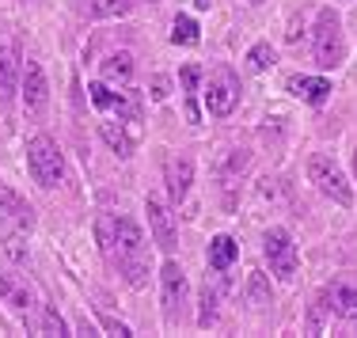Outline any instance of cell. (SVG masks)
I'll use <instances>...</instances> for the list:
<instances>
[{
	"label": "cell",
	"mask_w": 357,
	"mask_h": 338,
	"mask_svg": "<svg viewBox=\"0 0 357 338\" xmlns=\"http://www.w3.org/2000/svg\"><path fill=\"white\" fill-rule=\"evenodd\" d=\"M110 263L126 274V282L133 289H141L149 282V263H144V236L137 221L130 217H114V251H110Z\"/></svg>",
	"instance_id": "1"
},
{
	"label": "cell",
	"mask_w": 357,
	"mask_h": 338,
	"mask_svg": "<svg viewBox=\"0 0 357 338\" xmlns=\"http://www.w3.org/2000/svg\"><path fill=\"white\" fill-rule=\"evenodd\" d=\"M312 57L319 69H338L346 61V35H342V20L335 8H323L316 15V31H312Z\"/></svg>",
	"instance_id": "2"
},
{
	"label": "cell",
	"mask_w": 357,
	"mask_h": 338,
	"mask_svg": "<svg viewBox=\"0 0 357 338\" xmlns=\"http://www.w3.org/2000/svg\"><path fill=\"white\" fill-rule=\"evenodd\" d=\"M27 164H31V175H35L38 187H57L65 175V160H61V148H57V141L50 137V133H38V137H31L27 145Z\"/></svg>",
	"instance_id": "3"
},
{
	"label": "cell",
	"mask_w": 357,
	"mask_h": 338,
	"mask_svg": "<svg viewBox=\"0 0 357 338\" xmlns=\"http://www.w3.org/2000/svg\"><path fill=\"white\" fill-rule=\"evenodd\" d=\"M308 179L316 183V190L323 198H331L335 206H354V187L346 183L342 167H338L327 152H316V156L308 160Z\"/></svg>",
	"instance_id": "4"
},
{
	"label": "cell",
	"mask_w": 357,
	"mask_h": 338,
	"mask_svg": "<svg viewBox=\"0 0 357 338\" xmlns=\"http://www.w3.org/2000/svg\"><path fill=\"white\" fill-rule=\"evenodd\" d=\"M240 103V76H236L228 65H217L206 80V107L213 118H228Z\"/></svg>",
	"instance_id": "5"
},
{
	"label": "cell",
	"mask_w": 357,
	"mask_h": 338,
	"mask_svg": "<svg viewBox=\"0 0 357 338\" xmlns=\"http://www.w3.org/2000/svg\"><path fill=\"white\" fill-rule=\"evenodd\" d=\"M262 255H266L270 270H274L282 282H293L296 277V266H301V255H296V243L285 228H270L262 236Z\"/></svg>",
	"instance_id": "6"
},
{
	"label": "cell",
	"mask_w": 357,
	"mask_h": 338,
	"mask_svg": "<svg viewBox=\"0 0 357 338\" xmlns=\"http://www.w3.org/2000/svg\"><path fill=\"white\" fill-rule=\"evenodd\" d=\"M160 293H164V319L167 327L178 323V316H183V304H186V274L178 263H164V270H160Z\"/></svg>",
	"instance_id": "7"
},
{
	"label": "cell",
	"mask_w": 357,
	"mask_h": 338,
	"mask_svg": "<svg viewBox=\"0 0 357 338\" xmlns=\"http://www.w3.org/2000/svg\"><path fill=\"white\" fill-rule=\"evenodd\" d=\"M50 107V84L38 61H23V111L31 118H42Z\"/></svg>",
	"instance_id": "8"
},
{
	"label": "cell",
	"mask_w": 357,
	"mask_h": 338,
	"mask_svg": "<svg viewBox=\"0 0 357 338\" xmlns=\"http://www.w3.org/2000/svg\"><path fill=\"white\" fill-rule=\"evenodd\" d=\"M144 213H149L152 240L160 243V251L172 255L175 251V217H172V209H167V201L156 198V194H149V198H144Z\"/></svg>",
	"instance_id": "9"
},
{
	"label": "cell",
	"mask_w": 357,
	"mask_h": 338,
	"mask_svg": "<svg viewBox=\"0 0 357 338\" xmlns=\"http://www.w3.org/2000/svg\"><path fill=\"white\" fill-rule=\"evenodd\" d=\"M141 118H126V122H99V133H103V141L110 148L118 152V156H133V145H137L141 137Z\"/></svg>",
	"instance_id": "10"
},
{
	"label": "cell",
	"mask_w": 357,
	"mask_h": 338,
	"mask_svg": "<svg viewBox=\"0 0 357 338\" xmlns=\"http://www.w3.org/2000/svg\"><path fill=\"white\" fill-rule=\"evenodd\" d=\"M0 221L8 228H15V232H27V228L35 224V209H31L12 187H4V183H0Z\"/></svg>",
	"instance_id": "11"
},
{
	"label": "cell",
	"mask_w": 357,
	"mask_h": 338,
	"mask_svg": "<svg viewBox=\"0 0 357 338\" xmlns=\"http://www.w3.org/2000/svg\"><path fill=\"white\" fill-rule=\"evenodd\" d=\"M190 183H194V160L190 156H172V160H167V194H172L175 206H183V201H186Z\"/></svg>",
	"instance_id": "12"
},
{
	"label": "cell",
	"mask_w": 357,
	"mask_h": 338,
	"mask_svg": "<svg viewBox=\"0 0 357 338\" xmlns=\"http://www.w3.org/2000/svg\"><path fill=\"white\" fill-rule=\"evenodd\" d=\"M23 80V65H20V54L12 46L0 49V103H12L15 99V88Z\"/></svg>",
	"instance_id": "13"
},
{
	"label": "cell",
	"mask_w": 357,
	"mask_h": 338,
	"mask_svg": "<svg viewBox=\"0 0 357 338\" xmlns=\"http://www.w3.org/2000/svg\"><path fill=\"white\" fill-rule=\"evenodd\" d=\"M289 91H293L296 99H304V103H312V107H323L331 99V80H323V76H293V80H289Z\"/></svg>",
	"instance_id": "14"
},
{
	"label": "cell",
	"mask_w": 357,
	"mask_h": 338,
	"mask_svg": "<svg viewBox=\"0 0 357 338\" xmlns=\"http://www.w3.org/2000/svg\"><path fill=\"white\" fill-rule=\"evenodd\" d=\"M0 297H4V304H12L15 312H31V304H35V293L27 289V282L8 277V274H0Z\"/></svg>",
	"instance_id": "15"
},
{
	"label": "cell",
	"mask_w": 357,
	"mask_h": 338,
	"mask_svg": "<svg viewBox=\"0 0 357 338\" xmlns=\"http://www.w3.org/2000/svg\"><path fill=\"white\" fill-rule=\"evenodd\" d=\"M323 297H327L331 312H338L342 319H354V323H357V289H354V285H331Z\"/></svg>",
	"instance_id": "16"
},
{
	"label": "cell",
	"mask_w": 357,
	"mask_h": 338,
	"mask_svg": "<svg viewBox=\"0 0 357 338\" xmlns=\"http://www.w3.org/2000/svg\"><path fill=\"white\" fill-rule=\"evenodd\" d=\"M236 259H240V243H236L232 236H213V243H209V266L225 274Z\"/></svg>",
	"instance_id": "17"
},
{
	"label": "cell",
	"mask_w": 357,
	"mask_h": 338,
	"mask_svg": "<svg viewBox=\"0 0 357 338\" xmlns=\"http://www.w3.org/2000/svg\"><path fill=\"white\" fill-rule=\"evenodd\" d=\"M217 304H220V270L206 277V289H202V312H198V323L202 327H213L217 323Z\"/></svg>",
	"instance_id": "18"
},
{
	"label": "cell",
	"mask_w": 357,
	"mask_h": 338,
	"mask_svg": "<svg viewBox=\"0 0 357 338\" xmlns=\"http://www.w3.org/2000/svg\"><path fill=\"white\" fill-rule=\"evenodd\" d=\"M133 76V57L126 54H110L107 61H103V80H118V84H126Z\"/></svg>",
	"instance_id": "19"
},
{
	"label": "cell",
	"mask_w": 357,
	"mask_h": 338,
	"mask_svg": "<svg viewBox=\"0 0 357 338\" xmlns=\"http://www.w3.org/2000/svg\"><path fill=\"white\" fill-rule=\"evenodd\" d=\"M198 23L190 20V15H175V23H172V42L175 46H198Z\"/></svg>",
	"instance_id": "20"
},
{
	"label": "cell",
	"mask_w": 357,
	"mask_h": 338,
	"mask_svg": "<svg viewBox=\"0 0 357 338\" xmlns=\"http://www.w3.org/2000/svg\"><path fill=\"white\" fill-rule=\"evenodd\" d=\"M248 297L255 308H266V304H274V297H270V285H266V274L262 270H251L248 277Z\"/></svg>",
	"instance_id": "21"
},
{
	"label": "cell",
	"mask_w": 357,
	"mask_h": 338,
	"mask_svg": "<svg viewBox=\"0 0 357 338\" xmlns=\"http://www.w3.org/2000/svg\"><path fill=\"white\" fill-rule=\"evenodd\" d=\"M274 61H278V54H274V46H270V42H255V46L248 49V65H251L255 72H266Z\"/></svg>",
	"instance_id": "22"
},
{
	"label": "cell",
	"mask_w": 357,
	"mask_h": 338,
	"mask_svg": "<svg viewBox=\"0 0 357 338\" xmlns=\"http://www.w3.org/2000/svg\"><path fill=\"white\" fill-rule=\"evenodd\" d=\"M198 80H202V69H198V65H186V69H183V88H186V99H190V107H186V118H190V122H198V103H194Z\"/></svg>",
	"instance_id": "23"
},
{
	"label": "cell",
	"mask_w": 357,
	"mask_h": 338,
	"mask_svg": "<svg viewBox=\"0 0 357 338\" xmlns=\"http://www.w3.org/2000/svg\"><path fill=\"white\" fill-rule=\"evenodd\" d=\"M38 331H42V335H54V338H61V335H69V327H65V319L57 316V308H46V312H42V323H38Z\"/></svg>",
	"instance_id": "24"
},
{
	"label": "cell",
	"mask_w": 357,
	"mask_h": 338,
	"mask_svg": "<svg viewBox=\"0 0 357 338\" xmlns=\"http://www.w3.org/2000/svg\"><path fill=\"white\" fill-rule=\"evenodd\" d=\"M126 12H130V0H96V15H103V20L126 15Z\"/></svg>",
	"instance_id": "25"
},
{
	"label": "cell",
	"mask_w": 357,
	"mask_h": 338,
	"mask_svg": "<svg viewBox=\"0 0 357 338\" xmlns=\"http://www.w3.org/2000/svg\"><path fill=\"white\" fill-rule=\"evenodd\" d=\"M149 88H152L149 95L156 99V103H164V99L172 95V80H167V76H152V84H149Z\"/></svg>",
	"instance_id": "26"
},
{
	"label": "cell",
	"mask_w": 357,
	"mask_h": 338,
	"mask_svg": "<svg viewBox=\"0 0 357 338\" xmlns=\"http://www.w3.org/2000/svg\"><path fill=\"white\" fill-rule=\"evenodd\" d=\"M99 323H103V331H110V335H118V338H130L133 331L126 323H118L114 316H107V312H99Z\"/></svg>",
	"instance_id": "27"
},
{
	"label": "cell",
	"mask_w": 357,
	"mask_h": 338,
	"mask_svg": "<svg viewBox=\"0 0 357 338\" xmlns=\"http://www.w3.org/2000/svg\"><path fill=\"white\" fill-rule=\"evenodd\" d=\"M194 4H198V8H209V0H194Z\"/></svg>",
	"instance_id": "28"
},
{
	"label": "cell",
	"mask_w": 357,
	"mask_h": 338,
	"mask_svg": "<svg viewBox=\"0 0 357 338\" xmlns=\"http://www.w3.org/2000/svg\"><path fill=\"white\" fill-rule=\"evenodd\" d=\"M354 175H357V152H354Z\"/></svg>",
	"instance_id": "29"
},
{
	"label": "cell",
	"mask_w": 357,
	"mask_h": 338,
	"mask_svg": "<svg viewBox=\"0 0 357 338\" xmlns=\"http://www.w3.org/2000/svg\"><path fill=\"white\" fill-rule=\"evenodd\" d=\"M149 4H156V0H149Z\"/></svg>",
	"instance_id": "30"
}]
</instances>
